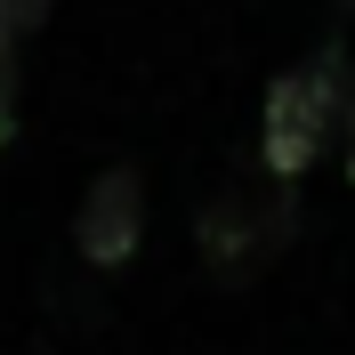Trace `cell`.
<instances>
[{"mask_svg": "<svg viewBox=\"0 0 355 355\" xmlns=\"http://www.w3.org/2000/svg\"><path fill=\"white\" fill-rule=\"evenodd\" d=\"M347 89H355V73H347V49L339 41L315 49V57H299L283 81L266 89V105H259V162H266L275 186H291V178L315 170V154L331 146L339 113H347Z\"/></svg>", "mask_w": 355, "mask_h": 355, "instance_id": "6da1fadb", "label": "cell"}, {"mask_svg": "<svg viewBox=\"0 0 355 355\" xmlns=\"http://www.w3.org/2000/svg\"><path fill=\"white\" fill-rule=\"evenodd\" d=\"M291 234H299V194L275 186V178L226 186V194H210V210L194 218V243H202V259H210L218 283H259L266 266L291 250Z\"/></svg>", "mask_w": 355, "mask_h": 355, "instance_id": "7a4b0ae2", "label": "cell"}, {"mask_svg": "<svg viewBox=\"0 0 355 355\" xmlns=\"http://www.w3.org/2000/svg\"><path fill=\"white\" fill-rule=\"evenodd\" d=\"M137 243H146V178H137V170H105V178H89L81 218H73V250H81L97 275H113V266L130 259Z\"/></svg>", "mask_w": 355, "mask_h": 355, "instance_id": "3957f363", "label": "cell"}, {"mask_svg": "<svg viewBox=\"0 0 355 355\" xmlns=\"http://www.w3.org/2000/svg\"><path fill=\"white\" fill-rule=\"evenodd\" d=\"M41 8H49V0H0V49L17 41V33H33V24H41Z\"/></svg>", "mask_w": 355, "mask_h": 355, "instance_id": "277c9868", "label": "cell"}, {"mask_svg": "<svg viewBox=\"0 0 355 355\" xmlns=\"http://www.w3.org/2000/svg\"><path fill=\"white\" fill-rule=\"evenodd\" d=\"M339 154H347V178H355V89H347V113H339Z\"/></svg>", "mask_w": 355, "mask_h": 355, "instance_id": "5b68a950", "label": "cell"}, {"mask_svg": "<svg viewBox=\"0 0 355 355\" xmlns=\"http://www.w3.org/2000/svg\"><path fill=\"white\" fill-rule=\"evenodd\" d=\"M0 121H8V49H0Z\"/></svg>", "mask_w": 355, "mask_h": 355, "instance_id": "8992f818", "label": "cell"}]
</instances>
